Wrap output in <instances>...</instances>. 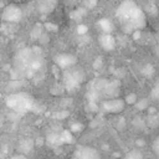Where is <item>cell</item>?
<instances>
[{"label":"cell","mask_w":159,"mask_h":159,"mask_svg":"<svg viewBox=\"0 0 159 159\" xmlns=\"http://www.w3.org/2000/svg\"><path fill=\"white\" fill-rule=\"evenodd\" d=\"M116 17L123 29L128 34L140 31L145 26L144 11L132 0H123L116 10Z\"/></svg>","instance_id":"1"},{"label":"cell","mask_w":159,"mask_h":159,"mask_svg":"<svg viewBox=\"0 0 159 159\" xmlns=\"http://www.w3.org/2000/svg\"><path fill=\"white\" fill-rule=\"evenodd\" d=\"M6 104L11 109H14L17 113H24L29 111L32 106V98L24 92L20 93H12L6 98Z\"/></svg>","instance_id":"2"},{"label":"cell","mask_w":159,"mask_h":159,"mask_svg":"<svg viewBox=\"0 0 159 159\" xmlns=\"http://www.w3.org/2000/svg\"><path fill=\"white\" fill-rule=\"evenodd\" d=\"M21 17H22V11L20 6H17V4H10L5 6L1 12V20L4 22L16 24L21 20Z\"/></svg>","instance_id":"3"},{"label":"cell","mask_w":159,"mask_h":159,"mask_svg":"<svg viewBox=\"0 0 159 159\" xmlns=\"http://www.w3.org/2000/svg\"><path fill=\"white\" fill-rule=\"evenodd\" d=\"M83 76H84V75H83V72L81 71V68H80V71H78V68L72 67V68L65 71V83H66V87H67L68 89L76 88V87L82 82Z\"/></svg>","instance_id":"4"},{"label":"cell","mask_w":159,"mask_h":159,"mask_svg":"<svg viewBox=\"0 0 159 159\" xmlns=\"http://www.w3.org/2000/svg\"><path fill=\"white\" fill-rule=\"evenodd\" d=\"M124 99L122 98H111V99H104L101 102V108L106 112V113H111V114H118L124 109Z\"/></svg>","instance_id":"5"},{"label":"cell","mask_w":159,"mask_h":159,"mask_svg":"<svg viewBox=\"0 0 159 159\" xmlns=\"http://www.w3.org/2000/svg\"><path fill=\"white\" fill-rule=\"evenodd\" d=\"M56 66L63 71H67L72 67L76 66L77 63V58L75 55L72 53H60V55H56L55 58H53Z\"/></svg>","instance_id":"6"},{"label":"cell","mask_w":159,"mask_h":159,"mask_svg":"<svg viewBox=\"0 0 159 159\" xmlns=\"http://www.w3.org/2000/svg\"><path fill=\"white\" fill-rule=\"evenodd\" d=\"M77 159H102L99 152L91 147H83L77 153Z\"/></svg>","instance_id":"7"},{"label":"cell","mask_w":159,"mask_h":159,"mask_svg":"<svg viewBox=\"0 0 159 159\" xmlns=\"http://www.w3.org/2000/svg\"><path fill=\"white\" fill-rule=\"evenodd\" d=\"M99 46L106 51H112L116 47V39L112 36V34H102L98 39Z\"/></svg>","instance_id":"8"},{"label":"cell","mask_w":159,"mask_h":159,"mask_svg":"<svg viewBox=\"0 0 159 159\" xmlns=\"http://www.w3.org/2000/svg\"><path fill=\"white\" fill-rule=\"evenodd\" d=\"M32 147H34V142L30 140V139H25L19 144V152H20V154H25L26 155L32 149Z\"/></svg>","instance_id":"9"},{"label":"cell","mask_w":159,"mask_h":159,"mask_svg":"<svg viewBox=\"0 0 159 159\" xmlns=\"http://www.w3.org/2000/svg\"><path fill=\"white\" fill-rule=\"evenodd\" d=\"M99 26H101V30L103 31V34H111L113 30V24L108 19L99 20Z\"/></svg>","instance_id":"10"},{"label":"cell","mask_w":159,"mask_h":159,"mask_svg":"<svg viewBox=\"0 0 159 159\" xmlns=\"http://www.w3.org/2000/svg\"><path fill=\"white\" fill-rule=\"evenodd\" d=\"M124 159H144V155L139 149H132L124 155Z\"/></svg>","instance_id":"11"},{"label":"cell","mask_w":159,"mask_h":159,"mask_svg":"<svg viewBox=\"0 0 159 159\" xmlns=\"http://www.w3.org/2000/svg\"><path fill=\"white\" fill-rule=\"evenodd\" d=\"M137 101H138V97H137L135 93H129V94H127L125 98H124V103H125V104H135Z\"/></svg>","instance_id":"12"},{"label":"cell","mask_w":159,"mask_h":159,"mask_svg":"<svg viewBox=\"0 0 159 159\" xmlns=\"http://www.w3.org/2000/svg\"><path fill=\"white\" fill-rule=\"evenodd\" d=\"M134 106L137 107V109L144 111V109H147V108L149 107V103H148V99H144V98H143V99H138Z\"/></svg>","instance_id":"13"},{"label":"cell","mask_w":159,"mask_h":159,"mask_svg":"<svg viewBox=\"0 0 159 159\" xmlns=\"http://www.w3.org/2000/svg\"><path fill=\"white\" fill-rule=\"evenodd\" d=\"M153 72H154V68H153L152 65H145V66H144V68H143V75H145V76H152Z\"/></svg>","instance_id":"14"},{"label":"cell","mask_w":159,"mask_h":159,"mask_svg":"<svg viewBox=\"0 0 159 159\" xmlns=\"http://www.w3.org/2000/svg\"><path fill=\"white\" fill-rule=\"evenodd\" d=\"M152 148H153V152L159 157V135L154 139V142H153V145H152Z\"/></svg>","instance_id":"15"},{"label":"cell","mask_w":159,"mask_h":159,"mask_svg":"<svg viewBox=\"0 0 159 159\" xmlns=\"http://www.w3.org/2000/svg\"><path fill=\"white\" fill-rule=\"evenodd\" d=\"M152 97H154L155 99H159V82L155 84V87L152 91Z\"/></svg>","instance_id":"16"},{"label":"cell","mask_w":159,"mask_h":159,"mask_svg":"<svg viewBox=\"0 0 159 159\" xmlns=\"http://www.w3.org/2000/svg\"><path fill=\"white\" fill-rule=\"evenodd\" d=\"M11 159H27V157H26L25 154H20V153H17V154H15Z\"/></svg>","instance_id":"17"},{"label":"cell","mask_w":159,"mask_h":159,"mask_svg":"<svg viewBox=\"0 0 159 159\" xmlns=\"http://www.w3.org/2000/svg\"><path fill=\"white\" fill-rule=\"evenodd\" d=\"M15 4H20V2H24V1H26V0H12Z\"/></svg>","instance_id":"18"},{"label":"cell","mask_w":159,"mask_h":159,"mask_svg":"<svg viewBox=\"0 0 159 159\" xmlns=\"http://www.w3.org/2000/svg\"><path fill=\"white\" fill-rule=\"evenodd\" d=\"M158 46H159V36H158Z\"/></svg>","instance_id":"19"}]
</instances>
